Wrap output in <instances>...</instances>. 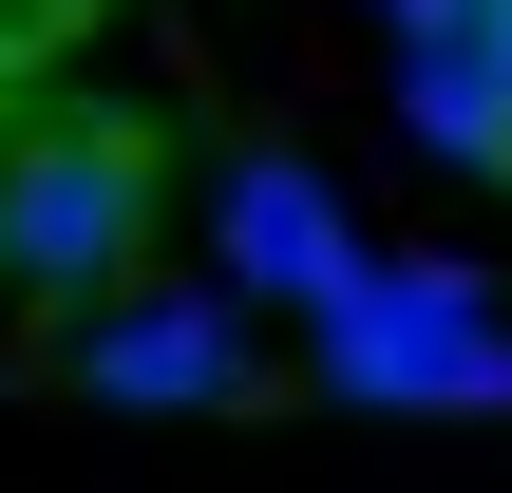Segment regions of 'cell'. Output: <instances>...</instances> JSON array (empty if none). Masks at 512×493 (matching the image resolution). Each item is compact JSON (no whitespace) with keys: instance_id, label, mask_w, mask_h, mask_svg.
<instances>
[{"instance_id":"6da1fadb","label":"cell","mask_w":512,"mask_h":493,"mask_svg":"<svg viewBox=\"0 0 512 493\" xmlns=\"http://www.w3.org/2000/svg\"><path fill=\"white\" fill-rule=\"evenodd\" d=\"M152 209H171L152 114L57 95V114H19V133H0V285H19V304H76V323H95V304L133 285Z\"/></svg>"},{"instance_id":"7a4b0ae2","label":"cell","mask_w":512,"mask_h":493,"mask_svg":"<svg viewBox=\"0 0 512 493\" xmlns=\"http://www.w3.org/2000/svg\"><path fill=\"white\" fill-rule=\"evenodd\" d=\"M304 361L361 418H512V323L475 304V266H361V304L304 323Z\"/></svg>"},{"instance_id":"3957f363","label":"cell","mask_w":512,"mask_h":493,"mask_svg":"<svg viewBox=\"0 0 512 493\" xmlns=\"http://www.w3.org/2000/svg\"><path fill=\"white\" fill-rule=\"evenodd\" d=\"M209 266H228L209 304H285V323H342L380 247H361V209L323 190V152H228V171H209Z\"/></svg>"},{"instance_id":"277c9868","label":"cell","mask_w":512,"mask_h":493,"mask_svg":"<svg viewBox=\"0 0 512 493\" xmlns=\"http://www.w3.org/2000/svg\"><path fill=\"white\" fill-rule=\"evenodd\" d=\"M76 380L133 399V418H228L266 361H247V304H209V285H114V304L76 323Z\"/></svg>"},{"instance_id":"5b68a950","label":"cell","mask_w":512,"mask_h":493,"mask_svg":"<svg viewBox=\"0 0 512 493\" xmlns=\"http://www.w3.org/2000/svg\"><path fill=\"white\" fill-rule=\"evenodd\" d=\"M399 133H418L437 171H494V190H512V95H494L475 38H456V57H399Z\"/></svg>"},{"instance_id":"8992f818","label":"cell","mask_w":512,"mask_h":493,"mask_svg":"<svg viewBox=\"0 0 512 493\" xmlns=\"http://www.w3.org/2000/svg\"><path fill=\"white\" fill-rule=\"evenodd\" d=\"M361 19H380L399 57H456V38H475V0H361Z\"/></svg>"},{"instance_id":"52a82bcc","label":"cell","mask_w":512,"mask_h":493,"mask_svg":"<svg viewBox=\"0 0 512 493\" xmlns=\"http://www.w3.org/2000/svg\"><path fill=\"white\" fill-rule=\"evenodd\" d=\"M475 57H494V95H512V0H475Z\"/></svg>"}]
</instances>
